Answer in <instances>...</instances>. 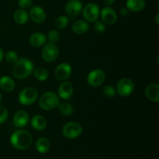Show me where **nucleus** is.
Returning <instances> with one entry per match:
<instances>
[{
	"label": "nucleus",
	"mask_w": 159,
	"mask_h": 159,
	"mask_svg": "<svg viewBox=\"0 0 159 159\" xmlns=\"http://www.w3.org/2000/svg\"><path fill=\"white\" fill-rule=\"evenodd\" d=\"M35 147L40 154H46L51 148V144L48 138H40L36 141Z\"/></svg>",
	"instance_id": "nucleus-22"
},
{
	"label": "nucleus",
	"mask_w": 159,
	"mask_h": 159,
	"mask_svg": "<svg viewBox=\"0 0 159 159\" xmlns=\"http://www.w3.org/2000/svg\"><path fill=\"white\" fill-rule=\"evenodd\" d=\"M71 75V67L68 63H61L57 66L54 75L58 81H66Z\"/></svg>",
	"instance_id": "nucleus-10"
},
{
	"label": "nucleus",
	"mask_w": 159,
	"mask_h": 159,
	"mask_svg": "<svg viewBox=\"0 0 159 159\" xmlns=\"http://www.w3.org/2000/svg\"><path fill=\"white\" fill-rule=\"evenodd\" d=\"M83 17L89 22H95L98 20L100 14V9L99 6L94 2L88 3L82 9Z\"/></svg>",
	"instance_id": "nucleus-8"
},
{
	"label": "nucleus",
	"mask_w": 159,
	"mask_h": 159,
	"mask_svg": "<svg viewBox=\"0 0 159 159\" xmlns=\"http://www.w3.org/2000/svg\"><path fill=\"white\" fill-rule=\"evenodd\" d=\"M42 57L46 62H53L58 57L59 48L55 43H48L42 50Z\"/></svg>",
	"instance_id": "nucleus-6"
},
{
	"label": "nucleus",
	"mask_w": 159,
	"mask_h": 159,
	"mask_svg": "<svg viewBox=\"0 0 159 159\" xmlns=\"http://www.w3.org/2000/svg\"><path fill=\"white\" fill-rule=\"evenodd\" d=\"M158 18H159V14L158 13V14H157V15H156V23H157V24H159V20H158Z\"/></svg>",
	"instance_id": "nucleus-36"
},
{
	"label": "nucleus",
	"mask_w": 159,
	"mask_h": 159,
	"mask_svg": "<svg viewBox=\"0 0 159 159\" xmlns=\"http://www.w3.org/2000/svg\"><path fill=\"white\" fill-rule=\"evenodd\" d=\"M29 123V114L24 110H19L14 114L13 124L18 128H23Z\"/></svg>",
	"instance_id": "nucleus-14"
},
{
	"label": "nucleus",
	"mask_w": 159,
	"mask_h": 159,
	"mask_svg": "<svg viewBox=\"0 0 159 159\" xmlns=\"http://www.w3.org/2000/svg\"><path fill=\"white\" fill-rule=\"evenodd\" d=\"M59 96L53 92H46L39 99V106L43 110H51L58 107Z\"/></svg>",
	"instance_id": "nucleus-3"
},
{
	"label": "nucleus",
	"mask_w": 159,
	"mask_h": 159,
	"mask_svg": "<svg viewBox=\"0 0 159 159\" xmlns=\"http://www.w3.org/2000/svg\"><path fill=\"white\" fill-rule=\"evenodd\" d=\"M73 32L76 34H84L89 29V25L85 20H79L75 22L72 25Z\"/></svg>",
	"instance_id": "nucleus-21"
},
{
	"label": "nucleus",
	"mask_w": 159,
	"mask_h": 159,
	"mask_svg": "<svg viewBox=\"0 0 159 159\" xmlns=\"http://www.w3.org/2000/svg\"><path fill=\"white\" fill-rule=\"evenodd\" d=\"M82 133V127L77 122H68L65 124L62 128V134L68 139L77 138Z\"/></svg>",
	"instance_id": "nucleus-4"
},
{
	"label": "nucleus",
	"mask_w": 159,
	"mask_h": 159,
	"mask_svg": "<svg viewBox=\"0 0 159 159\" xmlns=\"http://www.w3.org/2000/svg\"><path fill=\"white\" fill-rule=\"evenodd\" d=\"M134 89L133 81L129 78H123L116 85V92L121 96H129L132 94Z\"/></svg>",
	"instance_id": "nucleus-7"
},
{
	"label": "nucleus",
	"mask_w": 159,
	"mask_h": 159,
	"mask_svg": "<svg viewBox=\"0 0 159 159\" xmlns=\"http://www.w3.org/2000/svg\"><path fill=\"white\" fill-rule=\"evenodd\" d=\"M83 5L80 0H69L65 6V12L70 16H76L82 12Z\"/></svg>",
	"instance_id": "nucleus-12"
},
{
	"label": "nucleus",
	"mask_w": 159,
	"mask_h": 159,
	"mask_svg": "<svg viewBox=\"0 0 159 159\" xmlns=\"http://www.w3.org/2000/svg\"><path fill=\"white\" fill-rule=\"evenodd\" d=\"M38 93L33 87H27L22 90L19 94V101L21 104L25 106L31 105L37 100Z\"/></svg>",
	"instance_id": "nucleus-5"
},
{
	"label": "nucleus",
	"mask_w": 159,
	"mask_h": 159,
	"mask_svg": "<svg viewBox=\"0 0 159 159\" xmlns=\"http://www.w3.org/2000/svg\"><path fill=\"white\" fill-rule=\"evenodd\" d=\"M69 20L66 16H60L55 20V25L57 28L60 30H63L68 26Z\"/></svg>",
	"instance_id": "nucleus-26"
},
{
	"label": "nucleus",
	"mask_w": 159,
	"mask_h": 159,
	"mask_svg": "<svg viewBox=\"0 0 159 159\" xmlns=\"http://www.w3.org/2000/svg\"><path fill=\"white\" fill-rule=\"evenodd\" d=\"M103 1L107 6H110L111 5H113L114 3L115 0H103Z\"/></svg>",
	"instance_id": "nucleus-34"
},
{
	"label": "nucleus",
	"mask_w": 159,
	"mask_h": 159,
	"mask_svg": "<svg viewBox=\"0 0 159 159\" xmlns=\"http://www.w3.org/2000/svg\"><path fill=\"white\" fill-rule=\"evenodd\" d=\"M5 58L8 63L10 64H15L19 59L17 54L13 51H9L6 52L5 54Z\"/></svg>",
	"instance_id": "nucleus-27"
},
{
	"label": "nucleus",
	"mask_w": 159,
	"mask_h": 159,
	"mask_svg": "<svg viewBox=\"0 0 159 159\" xmlns=\"http://www.w3.org/2000/svg\"><path fill=\"white\" fill-rule=\"evenodd\" d=\"M144 93L149 100L158 102L159 101V85L157 83L149 84L145 88Z\"/></svg>",
	"instance_id": "nucleus-15"
},
{
	"label": "nucleus",
	"mask_w": 159,
	"mask_h": 159,
	"mask_svg": "<svg viewBox=\"0 0 159 159\" xmlns=\"http://www.w3.org/2000/svg\"><path fill=\"white\" fill-rule=\"evenodd\" d=\"M32 0H19L18 5L22 9H27L32 6Z\"/></svg>",
	"instance_id": "nucleus-32"
},
{
	"label": "nucleus",
	"mask_w": 159,
	"mask_h": 159,
	"mask_svg": "<svg viewBox=\"0 0 159 159\" xmlns=\"http://www.w3.org/2000/svg\"><path fill=\"white\" fill-rule=\"evenodd\" d=\"M94 30L96 32L99 33V34H102L106 30L105 24L102 22L96 20V21H95L94 23Z\"/></svg>",
	"instance_id": "nucleus-31"
},
{
	"label": "nucleus",
	"mask_w": 159,
	"mask_h": 159,
	"mask_svg": "<svg viewBox=\"0 0 159 159\" xmlns=\"http://www.w3.org/2000/svg\"><path fill=\"white\" fill-rule=\"evenodd\" d=\"M30 17L36 23H42L46 20V12L44 9L38 6H34L30 10Z\"/></svg>",
	"instance_id": "nucleus-13"
},
{
	"label": "nucleus",
	"mask_w": 159,
	"mask_h": 159,
	"mask_svg": "<svg viewBox=\"0 0 159 159\" xmlns=\"http://www.w3.org/2000/svg\"><path fill=\"white\" fill-rule=\"evenodd\" d=\"M120 15L124 16H126L128 15L129 13L128 9H127V7H122L120 9Z\"/></svg>",
	"instance_id": "nucleus-33"
},
{
	"label": "nucleus",
	"mask_w": 159,
	"mask_h": 159,
	"mask_svg": "<svg viewBox=\"0 0 159 159\" xmlns=\"http://www.w3.org/2000/svg\"><path fill=\"white\" fill-rule=\"evenodd\" d=\"M34 76L40 82H44L48 78V71L44 68H37L33 71Z\"/></svg>",
	"instance_id": "nucleus-24"
},
{
	"label": "nucleus",
	"mask_w": 159,
	"mask_h": 159,
	"mask_svg": "<svg viewBox=\"0 0 159 159\" xmlns=\"http://www.w3.org/2000/svg\"><path fill=\"white\" fill-rule=\"evenodd\" d=\"M2 93H0V103L2 102Z\"/></svg>",
	"instance_id": "nucleus-37"
},
{
	"label": "nucleus",
	"mask_w": 159,
	"mask_h": 159,
	"mask_svg": "<svg viewBox=\"0 0 159 159\" xmlns=\"http://www.w3.org/2000/svg\"><path fill=\"white\" fill-rule=\"evenodd\" d=\"M58 110L60 113H61L63 116H69L74 111V108L68 102H63V103H59Z\"/></svg>",
	"instance_id": "nucleus-25"
},
{
	"label": "nucleus",
	"mask_w": 159,
	"mask_h": 159,
	"mask_svg": "<svg viewBox=\"0 0 159 159\" xmlns=\"http://www.w3.org/2000/svg\"><path fill=\"white\" fill-rule=\"evenodd\" d=\"M106 79L105 72L102 69H94L89 73L87 82L92 87H98L102 85Z\"/></svg>",
	"instance_id": "nucleus-9"
},
{
	"label": "nucleus",
	"mask_w": 159,
	"mask_h": 159,
	"mask_svg": "<svg viewBox=\"0 0 159 159\" xmlns=\"http://www.w3.org/2000/svg\"><path fill=\"white\" fill-rule=\"evenodd\" d=\"M0 88L5 92H11L15 88V82L9 76H2L0 78Z\"/></svg>",
	"instance_id": "nucleus-20"
},
{
	"label": "nucleus",
	"mask_w": 159,
	"mask_h": 159,
	"mask_svg": "<svg viewBox=\"0 0 159 159\" xmlns=\"http://www.w3.org/2000/svg\"><path fill=\"white\" fill-rule=\"evenodd\" d=\"M8 110L3 106H0V124H4L8 118Z\"/></svg>",
	"instance_id": "nucleus-30"
},
{
	"label": "nucleus",
	"mask_w": 159,
	"mask_h": 159,
	"mask_svg": "<svg viewBox=\"0 0 159 159\" xmlns=\"http://www.w3.org/2000/svg\"><path fill=\"white\" fill-rule=\"evenodd\" d=\"M60 33L57 30H51L48 34V38L51 43H57L60 40Z\"/></svg>",
	"instance_id": "nucleus-28"
},
{
	"label": "nucleus",
	"mask_w": 159,
	"mask_h": 159,
	"mask_svg": "<svg viewBox=\"0 0 159 159\" xmlns=\"http://www.w3.org/2000/svg\"><path fill=\"white\" fill-rule=\"evenodd\" d=\"M126 7L131 12H140L145 7L144 0H127Z\"/></svg>",
	"instance_id": "nucleus-18"
},
{
	"label": "nucleus",
	"mask_w": 159,
	"mask_h": 159,
	"mask_svg": "<svg viewBox=\"0 0 159 159\" xmlns=\"http://www.w3.org/2000/svg\"><path fill=\"white\" fill-rule=\"evenodd\" d=\"M102 92H103V94L106 96L110 98L114 97L115 95H116V89H115V88L113 85H106L103 88V89H102Z\"/></svg>",
	"instance_id": "nucleus-29"
},
{
	"label": "nucleus",
	"mask_w": 159,
	"mask_h": 159,
	"mask_svg": "<svg viewBox=\"0 0 159 159\" xmlns=\"http://www.w3.org/2000/svg\"><path fill=\"white\" fill-rule=\"evenodd\" d=\"M31 126L37 130H43L47 127V120L41 115H35L31 119Z\"/></svg>",
	"instance_id": "nucleus-19"
},
{
	"label": "nucleus",
	"mask_w": 159,
	"mask_h": 159,
	"mask_svg": "<svg viewBox=\"0 0 159 159\" xmlns=\"http://www.w3.org/2000/svg\"><path fill=\"white\" fill-rule=\"evenodd\" d=\"M3 57H4V53H3L2 49V48H0V62H1L2 61Z\"/></svg>",
	"instance_id": "nucleus-35"
},
{
	"label": "nucleus",
	"mask_w": 159,
	"mask_h": 159,
	"mask_svg": "<svg viewBox=\"0 0 159 159\" xmlns=\"http://www.w3.org/2000/svg\"><path fill=\"white\" fill-rule=\"evenodd\" d=\"M32 142V135L26 130H17L11 135V144L17 150H26L30 147Z\"/></svg>",
	"instance_id": "nucleus-1"
},
{
	"label": "nucleus",
	"mask_w": 159,
	"mask_h": 159,
	"mask_svg": "<svg viewBox=\"0 0 159 159\" xmlns=\"http://www.w3.org/2000/svg\"><path fill=\"white\" fill-rule=\"evenodd\" d=\"M34 71V64L30 59H18L12 67V72L14 77L17 79H23L27 78Z\"/></svg>",
	"instance_id": "nucleus-2"
},
{
	"label": "nucleus",
	"mask_w": 159,
	"mask_h": 159,
	"mask_svg": "<svg viewBox=\"0 0 159 159\" xmlns=\"http://www.w3.org/2000/svg\"><path fill=\"white\" fill-rule=\"evenodd\" d=\"M14 21L19 25H23L29 20V14L25 9H18L14 12Z\"/></svg>",
	"instance_id": "nucleus-23"
},
{
	"label": "nucleus",
	"mask_w": 159,
	"mask_h": 159,
	"mask_svg": "<svg viewBox=\"0 0 159 159\" xmlns=\"http://www.w3.org/2000/svg\"><path fill=\"white\" fill-rule=\"evenodd\" d=\"M73 85L71 82L64 81L58 87L59 97L63 99H68L73 93Z\"/></svg>",
	"instance_id": "nucleus-16"
},
{
	"label": "nucleus",
	"mask_w": 159,
	"mask_h": 159,
	"mask_svg": "<svg viewBox=\"0 0 159 159\" xmlns=\"http://www.w3.org/2000/svg\"><path fill=\"white\" fill-rule=\"evenodd\" d=\"M47 41V37L43 33L37 32L33 34L30 37V43L32 46L40 48L43 46Z\"/></svg>",
	"instance_id": "nucleus-17"
},
{
	"label": "nucleus",
	"mask_w": 159,
	"mask_h": 159,
	"mask_svg": "<svg viewBox=\"0 0 159 159\" xmlns=\"http://www.w3.org/2000/svg\"><path fill=\"white\" fill-rule=\"evenodd\" d=\"M100 16L104 23H107L109 25H113L116 23L117 20V14L114 9L110 8V6L103 8L100 11Z\"/></svg>",
	"instance_id": "nucleus-11"
}]
</instances>
